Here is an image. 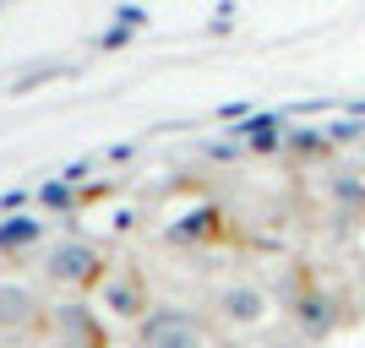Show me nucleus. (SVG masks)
Returning a JSON list of instances; mask_svg holds the SVG:
<instances>
[{"label":"nucleus","mask_w":365,"mask_h":348,"mask_svg":"<svg viewBox=\"0 0 365 348\" xmlns=\"http://www.w3.org/2000/svg\"><path fill=\"white\" fill-rule=\"evenodd\" d=\"M49 332V294L28 278L0 273V348H33Z\"/></svg>","instance_id":"3"},{"label":"nucleus","mask_w":365,"mask_h":348,"mask_svg":"<svg viewBox=\"0 0 365 348\" xmlns=\"http://www.w3.org/2000/svg\"><path fill=\"white\" fill-rule=\"evenodd\" d=\"M349 310H354V321H365V288H360V294L349 300Z\"/></svg>","instance_id":"11"},{"label":"nucleus","mask_w":365,"mask_h":348,"mask_svg":"<svg viewBox=\"0 0 365 348\" xmlns=\"http://www.w3.org/2000/svg\"><path fill=\"white\" fill-rule=\"evenodd\" d=\"M257 348H317V343H305V337H294V332H267Z\"/></svg>","instance_id":"10"},{"label":"nucleus","mask_w":365,"mask_h":348,"mask_svg":"<svg viewBox=\"0 0 365 348\" xmlns=\"http://www.w3.org/2000/svg\"><path fill=\"white\" fill-rule=\"evenodd\" d=\"M33 348H71V343H55V337H38Z\"/></svg>","instance_id":"12"},{"label":"nucleus","mask_w":365,"mask_h":348,"mask_svg":"<svg viewBox=\"0 0 365 348\" xmlns=\"http://www.w3.org/2000/svg\"><path fill=\"white\" fill-rule=\"evenodd\" d=\"M158 240H164V245H180V251H207V245H224L229 240V218H224L218 201L191 196V201H180L175 212H164Z\"/></svg>","instance_id":"6"},{"label":"nucleus","mask_w":365,"mask_h":348,"mask_svg":"<svg viewBox=\"0 0 365 348\" xmlns=\"http://www.w3.org/2000/svg\"><path fill=\"white\" fill-rule=\"evenodd\" d=\"M49 240V218L38 212H6L0 218V261H22Z\"/></svg>","instance_id":"8"},{"label":"nucleus","mask_w":365,"mask_h":348,"mask_svg":"<svg viewBox=\"0 0 365 348\" xmlns=\"http://www.w3.org/2000/svg\"><path fill=\"white\" fill-rule=\"evenodd\" d=\"M38 201H44V207H66V212H71L76 207V180H71V174H61V180L38 185Z\"/></svg>","instance_id":"9"},{"label":"nucleus","mask_w":365,"mask_h":348,"mask_svg":"<svg viewBox=\"0 0 365 348\" xmlns=\"http://www.w3.org/2000/svg\"><path fill=\"white\" fill-rule=\"evenodd\" d=\"M137 348H229V337L191 305H158L137 327Z\"/></svg>","instance_id":"4"},{"label":"nucleus","mask_w":365,"mask_h":348,"mask_svg":"<svg viewBox=\"0 0 365 348\" xmlns=\"http://www.w3.org/2000/svg\"><path fill=\"white\" fill-rule=\"evenodd\" d=\"M55 343H71V348H109V327L104 316L93 310V300H61L49 305V332Z\"/></svg>","instance_id":"7"},{"label":"nucleus","mask_w":365,"mask_h":348,"mask_svg":"<svg viewBox=\"0 0 365 348\" xmlns=\"http://www.w3.org/2000/svg\"><path fill=\"white\" fill-rule=\"evenodd\" d=\"M93 310L104 321H115V327H142V321L158 310V305H153L148 273H142L137 261H115L109 278L98 283V294H93Z\"/></svg>","instance_id":"5"},{"label":"nucleus","mask_w":365,"mask_h":348,"mask_svg":"<svg viewBox=\"0 0 365 348\" xmlns=\"http://www.w3.org/2000/svg\"><path fill=\"white\" fill-rule=\"evenodd\" d=\"M202 316L213 321L224 337H267L278 327V316H284V305H278V294L262 278L224 273L202 294Z\"/></svg>","instance_id":"1"},{"label":"nucleus","mask_w":365,"mask_h":348,"mask_svg":"<svg viewBox=\"0 0 365 348\" xmlns=\"http://www.w3.org/2000/svg\"><path fill=\"white\" fill-rule=\"evenodd\" d=\"M115 256H109L104 240H93V234H61V240L44 245V256H38V283L49 294H66V300H93L98 283L109 278Z\"/></svg>","instance_id":"2"}]
</instances>
